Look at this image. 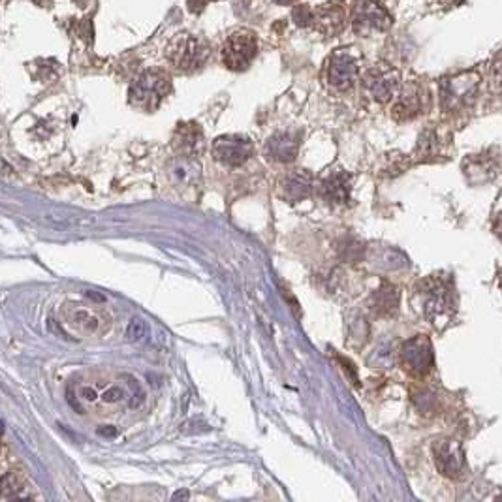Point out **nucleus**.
I'll list each match as a JSON object with an SVG mask.
<instances>
[{
    "label": "nucleus",
    "mask_w": 502,
    "mask_h": 502,
    "mask_svg": "<svg viewBox=\"0 0 502 502\" xmlns=\"http://www.w3.org/2000/svg\"><path fill=\"white\" fill-rule=\"evenodd\" d=\"M68 401L81 414H117L137 408L145 392L130 374H92L68 386Z\"/></svg>",
    "instance_id": "obj_1"
},
{
    "label": "nucleus",
    "mask_w": 502,
    "mask_h": 502,
    "mask_svg": "<svg viewBox=\"0 0 502 502\" xmlns=\"http://www.w3.org/2000/svg\"><path fill=\"white\" fill-rule=\"evenodd\" d=\"M170 76L160 68H153V70H145L144 73H139L132 81L128 100L137 110L155 111L158 105L162 104V100L170 94Z\"/></svg>",
    "instance_id": "obj_2"
},
{
    "label": "nucleus",
    "mask_w": 502,
    "mask_h": 502,
    "mask_svg": "<svg viewBox=\"0 0 502 502\" xmlns=\"http://www.w3.org/2000/svg\"><path fill=\"white\" fill-rule=\"evenodd\" d=\"M166 55L179 72L192 73L207 62L209 49L192 34L183 33L171 40Z\"/></svg>",
    "instance_id": "obj_3"
},
{
    "label": "nucleus",
    "mask_w": 502,
    "mask_h": 502,
    "mask_svg": "<svg viewBox=\"0 0 502 502\" xmlns=\"http://www.w3.org/2000/svg\"><path fill=\"white\" fill-rule=\"evenodd\" d=\"M258 53V40L256 34L250 33L248 28L235 31L226 38L222 46V62L226 68L234 72L247 70L250 62L254 60Z\"/></svg>",
    "instance_id": "obj_4"
},
{
    "label": "nucleus",
    "mask_w": 502,
    "mask_h": 502,
    "mask_svg": "<svg viewBox=\"0 0 502 502\" xmlns=\"http://www.w3.org/2000/svg\"><path fill=\"white\" fill-rule=\"evenodd\" d=\"M399 358H401V365H403L404 371L412 376H417V379L425 376L435 363L433 346L425 335H417L414 339L403 343L401 350H399Z\"/></svg>",
    "instance_id": "obj_5"
},
{
    "label": "nucleus",
    "mask_w": 502,
    "mask_h": 502,
    "mask_svg": "<svg viewBox=\"0 0 502 502\" xmlns=\"http://www.w3.org/2000/svg\"><path fill=\"white\" fill-rule=\"evenodd\" d=\"M392 26V17L376 0H358L352 10V28L356 34L386 33Z\"/></svg>",
    "instance_id": "obj_6"
},
{
    "label": "nucleus",
    "mask_w": 502,
    "mask_h": 502,
    "mask_svg": "<svg viewBox=\"0 0 502 502\" xmlns=\"http://www.w3.org/2000/svg\"><path fill=\"white\" fill-rule=\"evenodd\" d=\"M419 294L424 297V314L433 324H438V320H446L453 313V301L448 286L438 279H429L419 286Z\"/></svg>",
    "instance_id": "obj_7"
},
{
    "label": "nucleus",
    "mask_w": 502,
    "mask_h": 502,
    "mask_svg": "<svg viewBox=\"0 0 502 502\" xmlns=\"http://www.w3.org/2000/svg\"><path fill=\"white\" fill-rule=\"evenodd\" d=\"M62 316L66 326L73 333H81L85 337L100 335L110 327V320L104 314L85 305H66L62 309Z\"/></svg>",
    "instance_id": "obj_8"
},
{
    "label": "nucleus",
    "mask_w": 502,
    "mask_h": 502,
    "mask_svg": "<svg viewBox=\"0 0 502 502\" xmlns=\"http://www.w3.org/2000/svg\"><path fill=\"white\" fill-rule=\"evenodd\" d=\"M478 76L461 73L457 78L444 79L440 85V100L446 110H457L461 105H469L478 91Z\"/></svg>",
    "instance_id": "obj_9"
},
{
    "label": "nucleus",
    "mask_w": 502,
    "mask_h": 502,
    "mask_svg": "<svg viewBox=\"0 0 502 502\" xmlns=\"http://www.w3.org/2000/svg\"><path fill=\"white\" fill-rule=\"evenodd\" d=\"M254 153V145L245 136H220L213 144V155L224 166H243Z\"/></svg>",
    "instance_id": "obj_10"
},
{
    "label": "nucleus",
    "mask_w": 502,
    "mask_h": 502,
    "mask_svg": "<svg viewBox=\"0 0 502 502\" xmlns=\"http://www.w3.org/2000/svg\"><path fill=\"white\" fill-rule=\"evenodd\" d=\"M433 456H435V465L440 474L448 478H461L467 467L463 446L457 440H437L433 446Z\"/></svg>",
    "instance_id": "obj_11"
},
{
    "label": "nucleus",
    "mask_w": 502,
    "mask_h": 502,
    "mask_svg": "<svg viewBox=\"0 0 502 502\" xmlns=\"http://www.w3.org/2000/svg\"><path fill=\"white\" fill-rule=\"evenodd\" d=\"M399 72L395 70H384V68H372L363 78L365 87L372 98L380 104H388L393 98V94L399 89Z\"/></svg>",
    "instance_id": "obj_12"
},
{
    "label": "nucleus",
    "mask_w": 502,
    "mask_h": 502,
    "mask_svg": "<svg viewBox=\"0 0 502 502\" xmlns=\"http://www.w3.org/2000/svg\"><path fill=\"white\" fill-rule=\"evenodd\" d=\"M358 78L356 60L346 53H335L327 64V83L337 91H346L354 85Z\"/></svg>",
    "instance_id": "obj_13"
},
{
    "label": "nucleus",
    "mask_w": 502,
    "mask_h": 502,
    "mask_svg": "<svg viewBox=\"0 0 502 502\" xmlns=\"http://www.w3.org/2000/svg\"><path fill=\"white\" fill-rule=\"evenodd\" d=\"M263 150H266V157L273 162H294L300 153V136L292 132H277L275 136L269 137Z\"/></svg>",
    "instance_id": "obj_14"
},
{
    "label": "nucleus",
    "mask_w": 502,
    "mask_h": 502,
    "mask_svg": "<svg viewBox=\"0 0 502 502\" xmlns=\"http://www.w3.org/2000/svg\"><path fill=\"white\" fill-rule=\"evenodd\" d=\"M168 175H170L175 187L192 189V187H196L200 183L202 168H200L196 157L179 155V157H175L168 164Z\"/></svg>",
    "instance_id": "obj_15"
},
{
    "label": "nucleus",
    "mask_w": 502,
    "mask_h": 502,
    "mask_svg": "<svg viewBox=\"0 0 502 502\" xmlns=\"http://www.w3.org/2000/svg\"><path fill=\"white\" fill-rule=\"evenodd\" d=\"M350 190H352V177L343 170L329 171L322 179V183H320V192H322L324 200L329 203H335V205L348 203Z\"/></svg>",
    "instance_id": "obj_16"
},
{
    "label": "nucleus",
    "mask_w": 502,
    "mask_h": 502,
    "mask_svg": "<svg viewBox=\"0 0 502 502\" xmlns=\"http://www.w3.org/2000/svg\"><path fill=\"white\" fill-rule=\"evenodd\" d=\"M314 177L306 170H294L281 181V196L288 202H301L313 194Z\"/></svg>",
    "instance_id": "obj_17"
},
{
    "label": "nucleus",
    "mask_w": 502,
    "mask_h": 502,
    "mask_svg": "<svg viewBox=\"0 0 502 502\" xmlns=\"http://www.w3.org/2000/svg\"><path fill=\"white\" fill-rule=\"evenodd\" d=\"M173 147L179 155L198 157L205 147L202 128L194 123L179 124L175 134H173Z\"/></svg>",
    "instance_id": "obj_18"
},
{
    "label": "nucleus",
    "mask_w": 502,
    "mask_h": 502,
    "mask_svg": "<svg viewBox=\"0 0 502 502\" xmlns=\"http://www.w3.org/2000/svg\"><path fill=\"white\" fill-rule=\"evenodd\" d=\"M33 496V491L19 472L12 470L4 476V480H2V501H28Z\"/></svg>",
    "instance_id": "obj_19"
},
{
    "label": "nucleus",
    "mask_w": 502,
    "mask_h": 502,
    "mask_svg": "<svg viewBox=\"0 0 502 502\" xmlns=\"http://www.w3.org/2000/svg\"><path fill=\"white\" fill-rule=\"evenodd\" d=\"M422 111V94L414 85H408L401 92V98L393 107V115L397 119H412Z\"/></svg>",
    "instance_id": "obj_20"
},
{
    "label": "nucleus",
    "mask_w": 502,
    "mask_h": 502,
    "mask_svg": "<svg viewBox=\"0 0 502 502\" xmlns=\"http://www.w3.org/2000/svg\"><path fill=\"white\" fill-rule=\"evenodd\" d=\"M399 305V292L397 288L384 284L379 288L371 297V309L380 316H390L397 311Z\"/></svg>",
    "instance_id": "obj_21"
},
{
    "label": "nucleus",
    "mask_w": 502,
    "mask_h": 502,
    "mask_svg": "<svg viewBox=\"0 0 502 502\" xmlns=\"http://www.w3.org/2000/svg\"><path fill=\"white\" fill-rule=\"evenodd\" d=\"M314 19H318L322 31L327 34H337L343 28V23H345V15H343V10L339 6H327L320 8L318 15L314 13Z\"/></svg>",
    "instance_id": "obj_22"
},
{
    "label": "nucleus",
    "mask_w": 502,
    "mask_h": 502,
    "mask_svg": "<svg viewBox=\"0 0 502 502\" xmlns=\"http://www.w3.org/2000/svg\"><path fill=\"white\" fill-rule=\"evenodd\" d=\"M294 19L300 26H309L314 21V13L309 10L306 6L295 8L294 10Z\"/></svg>",
    "instance_id": "obj_23"
},
{
    "label": "nucleus",
    "mask_w": 502,
    "mask_h": 502,
    "mask_svg": "<svg viewBox=\"0 0 502 502\" xmlns=\"http://www.w3.org/2000/svg\"><path fill=\"white\" fill-rule=\"evenodd\" d=\"M493 76H495L496 83H501L502 85V51L499 53L493 60Z\"/></svg>",
    "instance_id": "obj_24"
},
{
    "label": "nucleus",
    "mask_w": 502,
    "mask_h": 502,
    "mask_svg": "<svg viewBox=\"0 0 502 502\" xmlns=\"http://www.w3.org/2000/svg\"><path fill=\"white\" fill-rule=\"evenodd\" d=\"M496 234H499V237L502 239V215L499 216V224H496Z\"/></svg>",
    "instance_id": "obj_25"
},
{
    "label": "nucleus",
    "mask_w": 502,
    "mask_h": 502,
    "mask_svg": "<svg viewBox=\"0 0 502 502\" xmlns=\"http://www.w3.org/2000/svg\"><path fill=\"white\" fill-rule=\"evenodd\" d=\"M281 4H288V2H292V0H279Z\"/></svg>",
    "instance_id": "obj_26"
}]
</instances>
